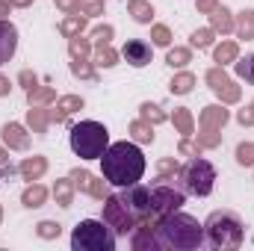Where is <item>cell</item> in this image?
Here are the masks:
<instances>
[{
  "instance_id": "1",
  "label": "cell",
  "mask_w": 254,
  "mask_h": 251,
  "mask_svg": "<svg viewBox=\"0 0 254 251\" xmlns=\"http://www.w3.org/2000/svg\"><path fill=\"white\" fill-rule=\"evenodd\" d=\"M101 169H104V178L110 187L122 189L130 184H139L148 163H145V154L139 151L136 142H113L101 154Z\"/></svg>"
},
{
  "instance_id": "2",
  "label": "cell",
  "mask_w": 254,
  "mask_h": 251,
  "mask_svg": "<svg viewBox=\"0 0 254 251\" xmlns=\"http://www.w3.org/2000/svg\"><path fill=\"white\" fill-rule=\"evenodd\" d=\"M157 228V240H160V249H175V251H195L201 246H207V237H204V225L190 216V213H166L154 222Z\"/></svg>"
},
{
  "instance_id": "3",
  "label": "cell",
  "mask_w": 254,
  "mask_h": 251,
  "mask_svg": "<svg viewBox=\"0 0 254 251\" xmlns=\"http://www.w3.org/2000/svg\"><path fill=\"white\" fill-rule=\"evenodd\" d=\"M204 237H207V246L210 249H240L243 246V237H246V228H243V219L234 213V210H213L204 222Z\"/></svg>"
},
{
  "instance_id": "4",
  "label": "cell",
  "mask_w": 254,
  "mask_h": 251,
  "mask_svg": "<svg viewBox=\"0 0 254 251\" xmlns=\"http://www.w3.org/2000/svg\"><path fill=\"white\" fill-rule=\"evenodd\" d=\"M74 251H116V234L104 219H83L71 231Z\"/></svg>"
},
{
  "instance_id": "5",
  "label": "cell",
  "mask_w": 254,
  "mask_h": 251,
  "mask_svg": "<svg viewBox=\"0 0 254 251\" xmlns=\"http://www.w3.org/2000/svg\"><path fill=\"white\" fill-rule=\"evenodd\" d=\"M110 145V130L101 122H80L71 127V151L80 160H101Z\"/></svg>"
},
{
  "instance_id": "6",
  "label": "cell",
  "mask_w": 254,
  "mask_h": 251,
  "mask_svg": "<svg viewBox=\"0 0 254 251\" xmlns=\"http://www.w3.org/2000/svg\"><path fill=\"white\" fill-rule=\"evenodd\" d=\"M187 204V189L178 175H160L151 184V216L160 219L166 213H175Z\"/></svg>"
},
{
  "instance_id": "7",
  "label": "cell",
  "mask_w": 254,
  "mask_h": 251,
  "mask_svg": "<svg viewBox=\"0 0 254 251\" xmlns=\"http://www.w3.org/2000/svg\"><path fill=\"white\" fill-rule=\"evenodd\" d=\"M178 178H181V184L187 189V195H198V198H207L213 192V187H216V169L201 154L190 157V163L178 172Z\"/></svg>"
},
{
  "instance_id": "8",
  "label": "cell",
  "mask_w": 254,
  "mask_h": 251,
  "mask_svg": "<svg viewBox=\"0 0 254 251\" xmlns=\"http://www.w3.org/2000/svg\"><path fill=\"white\" fill-rule=\"evenodd\" d=\"M101 219L113 228L116 237H127V234H133V228L139 225V219L127 210V204L119 198V195H107V198H104V216H101Z\"/></svg>"
},
{
  "instance_id": "9",
  "label": "cell",
  "mask_w": 254,
  "mask_h": 251,
  "mask_svg": "<svg viewBox=\"0 0 254 251\" xmlns=\"http://www.w3.org/2000/svg\"><path fill=\"white\" fill-rule=\"evenodd\" d=\"M119 198L127 204V210L142 222L151 216V187H142V184H130V187H122ZM154 219V216H151Z\"/></svg>"
},
{
  "instance_id": "10",
  "label": "cell",
  "mask_w": 254,
  "mask_h": 251,
  "mask_svg": "<svg viewBox=\"0 0 254 251\" xmlns=\"http://www.w3.org/2000/svg\"><path fill=\"white\" fill-rule=\"evenodd\" d=\"M204 80H207V86L213 89V95H216V98H222V104H237V101L243 98L240 86H237V83H234V80L225 74V68H222V65L210 68Z\"/></svg>"
},
{
  "instance_id": "11",
  "label": "cell",
  "mask_w": 254,
  "mask_h": 251,
  "mask_svg": "<svg viewBox=\"0 0 254 251\" xmlns=\"http://www.w3.org/2000/svg\"><path fill=\"white\" fill-rule=\"evenodd\" d=\"M71 181H74V189H80V192H86V195H92V198H98V201H104V198L110 195L107 178L98 181V178H95L92 172H86V169H74V172H71Z\"/></svg>"
},
{
  "instance_id": "12",
  "label": "cell",
  "mask_w": 254,
  "mask_h": 251,
  "mask_svg": "<svg viewBox=\"0 0 254 251\" xmlns=\"http://www.w3.org/2000/svg\"><path fill=\"white\" fill-rule=\"evenodd\" d=\"M154 222L157 219H142L136 228H133V240H130V246L133 251H163L160 249V240H157V228H154Z\"/></svg>"
},
{
  "instance_id": "13",
  "label": "cell",
  "mask_w": 254,
  "mask_h": 251,
  "mask_svg": "<svg viewBox=\"0 0 254 251\" xmlns=\"http://www.w3.org/2000/svg\"><path fill=\"white\" fill-rule=\"evenodd\" d=\"M0 136H3V145L12 148V151H27L30 148V133H27V127L18 125V122H6L0 127Z\"/></svg>"
},
{
  "instance_id": "14",
  "label": "cell",
  "mask_w": 254,
  "mask_h": 251,
  "mask_svg": "<svg viewBox=\"0 0 254 251\" xmlns=\"http://www.w3.org/2000/svg\"><path fill=\"white\" fill-rule=\"evenodd\" d=\"M228 119H231V113L225 110V104H210V107L201 110L198 127L201 130H222V127L228 125Z\"/></svg>"
},
{
  "instance_id": "15",
  "label": "cell",
  "mask_w": 254,
  "mask_h": 251,
  "mask_svg": "<svg viewBox=\"0 0 254 251\" xmlns=\"http://www.w3.org/2000/svg\"><path fill=\"white\" fill-rule=\"evenodd\" d=\"M122 57H125L133 68H145V65L151 63V45L142 42V39H130L125 48H122Z\"/></svg>"
},
{
  "instance_id": "16",
  "label": "cell",
  "mask_w": 254,
  "mask_h": 251,
  "mask_svg": "<svg viewBox=\"0 0 254 251\" xmlns=\"http://www.w3.org/2000/svg\"><path fill=\"white\" fill-rule=\"evenodd\" d=\"M18 51V30L9 21H0V65H6Z\"/></svg>"
},
{
  "instance_id": "17",
  "label": "cell",
  "mask_w": 254,
  "mask_h": 251,
  "mask_svg": "<svg viewBox=\"0 0 254 251\" xmlns=\"http://www.w3.org/2000/svg\"><path fill=\"white\" fill-rule=\"evenodd\" d=\"M77 110H83V98L80 95H65V98L57 101L54 110H48V116H51V122L63 125V122H68V116H74Z\"/></svg>"
},
{
  "instance_id": "18",
  "label": "cell",
  "mask_w": 254,
  "mask_h": 251,
  "mask_svg": "<svg viewBox=\"0 0 254 251\" xmlns=\"http://www.w3.org/2000/svg\"><path fill=\"white\" fill-rule=\"evenodd\" d=\"M18 172H21L24 181H39V178L48 172V160H45V157H27V160L18 166Z\"/></svg>"
},
{
  "instance_id": "19",
  "label": "cell",
  "mask_w": 254,
  "mask_h": 251,
  "mask_svg": "<svg viewBox=\"0 0 254 251\" xmlns=\"http://www.w3.org/2000/svg\"><path fill=\"white\" fill-rule=\"evenodd\" d=\"M210 27H213L216 33L228 36V33H234V15H231L225 6H216V9L210 12Z\"/></svg>"
},
{
  "instance_id": "20",
  "label": "cell",
  "mask_w": 254,
  "mask_h": 251,
  "mask_svg": "<svg viewBox=\"0 0 254 251\" xmlns=\"http://www.w3.org/2000/svg\"><path fill=\"white\" fill-rule=\"evenodd\" d=\"M45 201H48V189L42 187V184H36V181L24 189V192H21V204H24V207H30V210L42 207Z\"/></svg>"
},
{
  "instance_id": "21",
  "label": "cell",
  "mask_w": 254,
  "mask_h": 251,
  "mask_svg": "<svg viewBox=\"0 0 254 251\" xmlns=\"http://www.w3.org/2000/svg\"><path fill=\"white\" fill-rule=\"evenodd\" d=\"M57 101V89L51 86H36V89H27V104L30 107H48Z\"/></svg>"
},
{
  "instance_id": "22",
  "label": "cell",
  "mask_w": 254,
  "mask_h": 251,
  "mask_svg": "<svg viewBox=\"0 0 254 251\" xmlns=\"http://www.w3.org/2000/svg\"><path fill=\"white\" fill-rule=\"evenodd\" d=\"M130 136H133V142H139V145H151L154 142V125H148L145 119H136V122H130Z\"/></svg>"
},
{
  "instance_id": "23",
  "label": "cell",
  "mask_w": 254,
  "mask_h": 251,
  "mask_svg": "<svg viewBox=\"0 0 254 251\" xmlns=\"http://www.w3.org/2000/svg\"><path fill=\"white\" fill-rule=\"evenodd\" d=\"M234 30H237L240 39L252 42L254 39V9H243V12H240V18L234 21Z\"/></svg>"
},
{
  "instance_id": "24",
  "label": "cell",
  "mask_w": 254,
  "mask_h": 251,
  "mask_svg": "<svg viewBox=\"0 0 254 251\" xmlns=\"http://www.w3.org/2000/svg\"><path fill=\"white\" fill-rule=\"evenodd\" d=\"M54 198H57L60 207H71L74 204V181H71V175L54 184Z\"/></svg>"
},
{
  "instance_id": "25",
  "label": "cell",
  "mask_w": 254,
  "mask_h": 251,
  "mask_svg": "<svg viewBox=\"0 0 254 251\" xmlns=\"http://www.w3.org/2000/svg\"><path fill=\"white\" fill-rule=\"evenodd\" d=\"M27 125H30L33 133H48V125H51L48 110H42V107H30V110H27Z\"/></svg>"
},
{
  "instance_id": "26",
  "label": "cell",
  "mask_w": 254,
  "mask_h": 251,
  "mask_svg": "<svg viewBox=\"0 0 254 251\" xmlns=\"http://www.w3.org/2000/svg\"><path fill=\"white\" fill-rule=\"evenodd\" d=\"M127 12H130L133 21H139V24H151V18H154V9H151L148 0H130V3H127Z\"/></svg>"
},
{
  "instance_id": "27",
  "label": "cell",
  "mask_w": 254,
  "mask_h": 251,
  "mask_svg": "<svg viewBox=\"0 0 254 251\" xmlns=\"http://www.w3.org/2000/svg\"><path fill=\"white\" fill-rule=\"evenodd\" d=\"M237 57H240V45H237V42H222V45L213 51V60L219 65L237 63Z\"/></svg>"
},
{
  "instance_id": "28",
  "label": "cell",
  "mask_w": 254,
  "mask_h": 251,
  "mask_svg": "<svg viewBox=\"0 0 254 251\" xmlns=\"http://www.w3.org/2000/svg\"><path fill=\"white\" fill-rule=\"evenodd\" d=\"M83 30H86V15H68L63 24H60V33H63L65 39H74Z\"/></svg>"
},
{
  "instance_id": "29",
  "label": "cell",
  "mask_w": 254,
  "mask_h": 251,
  "mask_svg": "<svg viewBox=\"0 0 254 251\" xmlns=\"http://www.w3.org/2000/svg\"><path fill=\"white\" fill-rule=\"evenodd\" d=\"M172 122H175V127H178V133H184V136H192L195 133V119H192L190 110H175V116H172Z\"/></svg>"
},
{
  "instance_id": "30",
  "label": "cell",
  "mask_w": 254,
  "mask_h": 251,
  "mask_svg": "<svg viewBox=\"0 0 254 251\" xmlns=\"http://www.w3.org/2000/svg\"><path fill=\"white\" fill-rule=\"evenodd\" d=\"M68 54H71V60H86L92 54V42L83 36H74V39H68Z\"/></svg>"
},
{
  "instance_id": "31",
  "label": "cell",
  "mask_w": 254,
  "mask_h": 251,
  "mask_svg": "<svg viewBox=\"0 0 254 251\" xmlns=\"http://www.w3.org/2000/svg\"><path fill=\"white\" fill-rule=\"evenodd\" d=\"M192 86H195V74L190 71H181L172 83H169V89H172V95H190Z\"/></svg>"
},
{
  "instance_id": "32",
  "label": "cell",
  "mask_w": 254,
  "mask_h": 251,
  "mask_svg": "<svg viewBox=\"0 0 254 251\" xmlns=\"http://www.w3.org/2000/svg\"><path fill=\"white\" fill-rule=\"evenodd\" d=\"M139 119H145L148 125H154V127H157V125H163V122H166V113H163V110H160L157 104L145 101V104L139 107Z\"/></svg>"
},
{
  "instance_id": "33",
  "label": "cell",
  "mask_w": 254,
  "mask_h": 251,
  "mask_svg": "<svg viewBox=\"0 0 254 251\" xmlns=\"http://www.w3.org/2000/svg\"><path fill=\"white\" fill-rule=\"evenodd\" d=\"M116 63H119V54L110 45H95V65L98 68H113Z\"/></svg>"
},
{
  "instance_id": "34",
  "label": "cell",
  "mask_w": 254,
  "mask_h": 251,
  "mask_svg": "<svg viewBox=\"0 0 254 251\" xmlns=\"http://www.w3.org/2000/svg\"><path fill=\"white\" fill-rule=\"evenodd\" d=\"M166 63L172 65V68H187V65L192 63V51L190 48H169Z\"/></svg>"
},
{
  "instance_id": "35",
  "label": "cell",
  "mask_w": 254,
  "mask_h": 251,
  "mask_svg": "<svg viewBox=\"0 0 254 251\" xmlns=\"http://www.w3.org/2000/svg\"><path fill=\"white\" fill-rule=\"evenodd\" d=\"M234 71H237V74H240L246 83H252V86H254V54H249L246 60H240V57H237V63H234Z\"/></svg>"
},
{
  "instance_id": "36",
  "label": "cell",
  "mask_w": 254,
  "mask_h": 251,
  "mask_svg": "<svg viewBox=\"0 0 254 251\" xmlns=\"http://www.w3.org/2000/svg\"><path fill=\"white\" fill-rule=\"evenodd\" d=\"M151 42H154L157 48H169V45H172V30H169L166 24L151 27Z\"/></svg>"
},
{
  "instance_id": "37",
  "label": "cell",
  "mask_w": 254,
  "mask_h": 251,
  "mask_svg": "<svg viewBox=\"0 0 254 251\" xmlns=\"http://www.w3.org/2000/svg\"><path fill=\"white\" fill-rule=\"evenodd\" d=\"M213 36H216V30H213V27H204V30H195V33H192V48H198V51H204V48H210V45H213Z\"/></svg>"
},
{
  "instance_id": "38",
  "label": "cell",
  "mask_w": 254,
  "mask_h": 251,
  "mask_svg": "<svg viewBox=\"0 0 254 251\" xmlns=\"http://www.w3.org/2000/svg\"><path fill=\"white\" fill-rule=\"evenodd\" d=\"M36 234H39L42 240H57V237L63 234V225H60V222H39V225H36Z\"/></svg>"
},
{
  "instance_id": "39",
  "label": "cell",
  "mask_w": 254,
  "mask_h": 251,
  "mask_svg": "<svg viewBox=\"0 0 254 251\" xmlns=\"http://www.w3.org/2000/svg\"><path fill=\"white\" fill-rule=\"evenodd\" d=\"M71 74L80 77V80H95V68L86 63V60H74L71 63Z\"/></svg>"
},
{
  "instance_id": "40",
  "label": "cell",
  "mask_w": 254,
  "mask_h": 251,
  "mask_svg": "<svg viewBox=\"0 0 254 251\" xmlns=\"http://www.w3.org/2000/svg\"><path fill=\"white\" fill-rule=\"evenodd\" d=\"M237 163L240 166H254V142H243L237 148Z\"/></svg>"
},
{
  "instance_id": "41",
  "label": "cell",
  "mask_w": 254,
  "mask_h": 251,
  "mask_svg": "<svg viewBox=\"0 0 254 251\" xmlns=\"http://www.w3.org/2000/svg\"><path fill=\"white\" fill-rule=\"evenodd\" d=\"M110 39H113V27H110V24H101V27L92 30V39H89V42H95V45H110Z\"/></svg>"
},
{
  "instance_id": "42",
  "label": "cell",
  "mask_w": 254,
  "mask_h": 251,
  "mask_svg": "<svg viewBox=\"0 0 254 251\" xmlns=\"http://www.w3.org/2000/svg\"><path fill=\"white\" fill-rule=\"evenodd\" d=\"M219 142H222L219 130H201V133H198V145H201V148H216Z\"/></svg>"
},
{
  "instance_id": "43",
  "label": "cell",
  "mask_w": 254,
  "mask_h": 251,
  "mask_svg": "<svg viewBox=\"0 0 254 251\" xmlns=\"http://www.w3.org/2000/svg\"><path fill=\"white\" fill-rule=\"evenodd\" d=\"M80 12L89 15H104V0H80Z\"/></svg>"
},
{
  "instance_id": "44",
  "label": "cell",
  "mask_w": 254,
  "mask_h": 251,
  "mask_svg": "<svg viewBox=\"0 0 254 251\" xmlns=\"http://www.w3.org/2000/svg\"><path fill=\"white\" fill-rule=\"evenodd\" d=\"M178 154H181V157H198V154H201V145H195L190 136H184V142L178 145Z\"/></svg>"
},
{
  "instance_id": "45",
  "label": "cell",
  "mask_w": 254,
  "mask_h": 251,
  "mask_svg": "<svg viewBox=\"0 0 254 251\" xmlns=\"http://www.w3.org/2000/svg\"><path fill=\"white\" fill-rule=\"evenodd\" d=\"M157 172H160V175H178L181 169H178V160H175V157H166V160L157 163Z\"/></svg>"
},
{
  "instance_id": "46",
  "label": "cell",
  "mask_w": 254,
  "mask_h": 251,
  "mask_svg": "<svg viewBox=\"0 0 254 251\" xmlns=\"http://www.w3.org/2000/svg\"><path fill=\"white\" fill-rule=\"evenodd\" d=\"M18 83H21L24 89H36V86H39V77H36L33 71H27V68H24V71L18 74Z\"/></svg>"
},
{
  "instance_id": "47",
  "label": "cell",
  "mask_w": 254,
  "mask_h": 251,
  "mask_svg": "<svg viewBox=\"0 0 254 251\" xmlns=\"http://www.w3.org/2000/svg\"><path fill=\"white\" fill-rule=\"evenodd\" d=\"M57 6H60L63 12H68V15H83V12H80V0H57Z\"/></svg>"
},
{
  "instance_id": "48",
  "label": "cell",
  "mask_w": 254,
  "mask_h": 251,
  "mask_svg": "<svg viewBox=\"0 0 254 251\" xmlns=\"http://www.w3.org/2000/svg\"><path fill=\"white\" fill-rule=\"evenodd\" d=\"M216 6H219V0H198V3H195V9H198L201 15H210Z\"/></svg>"
},
{
  "instance_id": "49",
  "label": "cell",
  "mask_w": 254,
  "mask_h": 251,
  "mask_svg": "<svg viewBox=\"0 0 254 251\" xmlns=\"http://www.w3.org/2000/svg\"><path fill=\"white\" fill-rule=\"evenodd\" d=\"M15 175H21V172H18V166H12V163H6V166H0V178H3V181H12Z\"/></svg>"
},
{
  "instance_id": "50",
  "label": "cell",
  "mask_w": 254,
  "mask_h": 251,
  "mask_svg": "<svg viewBox=\"0 0 254 251\" xmlns=\"http://www.w3.org/2000/svg\"><path fill=\"white\" fill-rule=\"evenodd\" d=\"M237 122L240 125H246V127H252L254 125V116H252V110L246 107V110H240V116H237Z\"/></svg>"
},
{
  "instance_id": "51",
  "label": "cell",
  "mask_w": 254,
  "mask_h": 251,
  "mask_svg": "<svg viewBox=\"0 0 254 251\" xmlns=\"http://www.w3.org/2000/svg\"><path fill=\"white\" fill-rule=\"evenodd\" d=\"M9 92H12V83H9V77H3V74H0V98H6Z\"/></svg>"
},
{
  "instance_id": "52",
  "label": "cell",
  "mask_w": 254,
  "mask_h": 251,
  "mask_svg": "<svg viewBox=\"0 0 254 251\" xmlns=\"http://www.w3.org/2000/svg\"><path fill=\"white\" fill-rule=\"evenodd\" d=\"M9 9H12V3L9 0H0V21H9Z\"/></svg>"
},
{
  "instance_id": "53",
  "label": "cell",
  "mask_w": 254,
  "mask_h": 251,
  "mask_svg": "<svg viewBox=\"0 0 254 251\" xmlns=\"http://www.w3.org/2000/svg\"><path fill=\"white\" fill-rule=\"evenodd\" d=\"M9 3H12V6H18V9H27L33 0H9Z\"/></svg>"
},
{
  "instance_id": "54",
  "label": "cell",
  "mask_w": 254,
  "mask_h": 251,
  "mask_svg": "<svg viewBox=\"0 0 254 251\" xmlns=\"http://www.w3.org/2000/svg\"><path fill=\"white\" fill-rule=\"evenodd\" d=\"M9 163V151L6 148H0V166H6Z\"/></svg>"
},
{
  "instance_id": "55",
  "label": "cell",
  "mask_w": 254,
  "mask_h": 251,
  "mask_svg": "<svg viewBox=\"0 0 254 251\" xmlns=\"http://www.w3.org/2000/svg\"><path fill=\"white\" fill-rule=\"evenodd\" d=\"M0 222H3V204H0Z\"/></svg>"
},
{
  "instance_id": "56",
  "label": "cell",
  "mask_w": 254,
  "mask_h": 251,
  "mask_svg": "<svg viewBox=\"0 0 254 251\" xmlns=\"http://www.w3.org/2000/svg\"><path fill=\"white\" fill-rule=\"evenodd\" d=\"M249 110H252V116H254V101H252V107H249Z\"/></svg>"
}]
</instances>
